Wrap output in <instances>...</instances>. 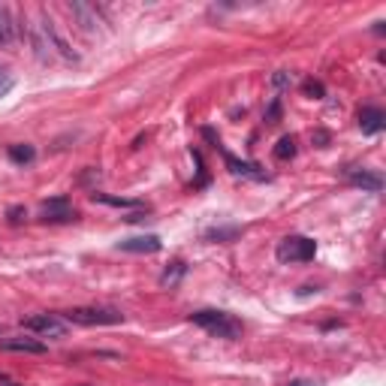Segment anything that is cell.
<instances>
[{
	"instance_id": "cell-1",
	"label": "cell",
	"mask_w": 386,
	"mask_h": 386,
	"mask_svg": "<svg viewBox=\"0 0 386 386\" xmlns=\"http://www.w3.org/2000/svg\"><path fill=\"white\" fill-rule=\"evenodd\" d=\"M190 323H197L199 329H205L209 335H217V338L236 341V338L241 335V320H236L233 314H226V311H214V308H202V311H193V314H190Z\"/></svg>"
},
{
	"instance_id": "cell-2",
	"label": "cell",
	"mask_w": 386,
	"mask_h": 386,
	"mask_svg": "<svg viewBox=\"0 0 386 386\" xmlns=\"http://www.w3.org/2000/svg\"><path fill=\"white\" fill-rule=\"evenodd\" d=\"M63 320L75 326H118L124 323V314L115 308H70L63 311Z\"/></svg>"
},
{
	"instance_id": "cell-15",
	"label": "cell",
	"mask_w": 386,
	"mask_h": 386,
	"mask_svg": "<svg viewBox=\"0 0 386 386\" xmlns=\"http://www.w3.org/2000/svg\"><path fill=\"white\" fill-rule=\"evenodd\" d=\"M36 157L33 145H9V160L12 163H31Z\"/></svg>"
},
{
	"instance_id": "cell-10",
	"label": "cell",
	"mask_w": 386,
	"mask_h": 386,
	"mask_svg": "<svg viewBox=\"0 0 386 386\" xmlns=\"http://www.w3.org/2000/svg\"><path fill=\"white\" fill-rule=\"evenodd\" d=\"M40 28H43V33H46V40L51 43V48H58L61 51V55L63 58H67V61H73L75 55H73V48L67 46V40H63V36L58 33V28H55V21H51L48 16H43V21H40Z\"/></svg>"
},
{
	"instance_id": "cell-24",
	"label": "cell",
	"mask_w": 386,
	"mask_h": 386,
	"mask_svg": "<svg viewBox=\"0 0 386 386\" xmlns=\"http://www.w3.org/2000/svg\"><path fill=\"white\" fill-rule=\"evenodd\" d=\"M82 386H91V383H82Z\"/></svg>"
},
{
	"instance_id": "cell-22",
	"label": "cell",
	"mask_w": 386,
	"mask_h": 386,
	"mask_svg": "<svg viewBox=\"0 0 386 386\" xmlns=\"http://www.w3.org/2000/svg\"><path fill=\"white\" fill-rule=\"evenodd\" d=\"M290 386H314V383H311V380H293Z\"/></svg>"
},
{
	"instance_id": "cell-3",
	"label": "cell",
	"mask_w": 386,
	"mask_h": 386,
	"mask_svg": "<svg viewBox=\"0 0 386 386\" xmlns=\"http://www.w3.org/2000/svg\"><path fill=\"white\" fill-rule=\"evenodd\" d=\"M317 254V241L308 236H287L278 244V260L281 263H308Z\"/></svg>"
},
{
	"instance_id": "cell-6",
	"label": "cell",
	"mask_w": 386,
	"mask_h": 386,
	"mask_svg": "<svg viewBox=\"0 0 386 386\" xmlns=\"http://www.w3.org/2000/svg\"><path fill=\"white\" fill-rule=\"evenodd\" d=\"M70 12H73V19L79 21V28H82L85 33H97L100 19H97V9H94V6L82 4V0H73V4H70Z\"/></svg>"
},
{
	"instance_id": "cell-12",
	"label": "cell",
	"mask_w": 386,
	"mask_h": 386,
	"mask_svg": "<svg viewBox=\"0 0 386 386\" xmlns=\"http://www.w3.org/2000/svg\"><path fill=\"white\" fill-rule=\"evenodd\" d=\"M184 272H187V266H184L182 260H175V263H169V268H166V272L160 275V284L172 290V287H178V281L184 278Z\"/></svg>"
},
{
	"instance_id": "cell-5",
	"label": "cell",
	"mask_w": 386,
	"mask_h": 386,
	"mask_svg": "<svg viewBox=\"0 0 386 386\" xmlns=\"http://www.w3.org/2000/svg\"><path fill=\"white\" fill-rule=\"evenodd\" d=\"M24 329L36 332V335H51V338H61L67 332V323L58 317V314H33L24 320Z\"/></svg>"
},
{
	"instance_id": "cell-8",
	"label": "cell",
	"mask_w": 386,
	"mask_h": 386,
	"mask_svg": "<svg viewBox=\"0 0 386 386\" xmlns=\"http://www.w3.org/2000/svg\"><path fill=\"white\" fill-rule=\"evenodd\" d=\"M359 127H362L365 136H375L386 127V115L377 106H365L362 112H359Z\"/></svg>"
},
{
	"instance_id": "cell-23",
	"label": "cell",
	"mask_w": 386,
	"mask_h": 386,
	"mask_svg": "<svg viewBox=\"0 0 386 386\" xmlns=\"http://www.w3.org/2000/svg\"><path fill=\"white\" fill-rule=\"evenodd\" d=\"M4 386H21V383H9V380H6V383H4Z\"/></svg>"
},
{
	"instance_id": "cell-19",
	"label": "cell",
	"mask_w": 386,
	"mask_h": 386,
	"mask_svg": "<svg viewBox=\"0 0 386 386\" xmlns=\"http://www.w3.org/2000/svg\"><path fill=\"white\" fill-rule=\"evenodd\" d=\"M12 88H16V79H12V75L6 73V70H0V97H6Z\"/></svg>"
},
{
	"instance_id": "cell-16",
	"label": "cell",
	"mask_w": 386,
	"mask_h": 386,
	"mask_svg": "<svg viewBox=\"0 0 386 386\" xmlns=\"http://www.w3.org/2000/svg\"><path fill=\"white\" fill-rule=\"evenodd\" d=\"M275 157H278V160L296 157V136H284V139H281V142L275 145Z\"/></svg>"
},
{
	"instance_id": "cell-4",
	"label": "cell",
	"mask_w": 386,
	"mask_h": 386,
	"mask_svg": "<svg viewBox=\"0 0 386 386\" xmlns=\"http://www.w3.org/2000/svg\"><path fill=\"white\" fill-rule=\"evenodd\" d=\"M40 214L46 224H70V221H79V212L73 209V202L67 197H55V199H46L40 205Z\"/></svg>"
},
{
	"instance_id": "cell-13",
	"label": "cell",
	"mask_w": 386,
	"mask_h": 386,
	"mask_svg": "<svg viewBox=\"0 0 386 386\" xmlns=\"http://www.w3.org/2000/svg\"><path fill=\"white\" fill-rule=\"evenodd\" d=\"M94 202H103V205H115V209H139V199H127V197H106V193H91Z\"/></svg>"
},
{
	"instance_id": "cell-14",
	"label": "cell",
	"mask_w": 386,
	"mask_h": 386,
	"mask_svg": "<svg viewBox=\"0 0 386 386\" xmlns=\"http://www.w3.org/2000/svg\"><path fill=\"white\" fill-rule=\"evenodd\" d=\"M31 43H33L36 55H40L43 61H48V58H51V43L46 40V33H43L40 24H36V28H31Z\"/></svg>"
},
{
	"instance_id": "cell-20",
	"label": "cell",
	"mask_w": 386,
	"mask_h": 386,
	"mask_svg": "<svg viewBox=\"0 0 386 386\" xmlns=\"http://www.w3.org/2000/svg\"><path fill=\"white\" fill-rule=\"evenodd\" d=\"M6 214H9V224H21V217H28V212H24L21 205H12Z\"/></svg>"
},
{
	"instance_id": "cell-21",
	"label": "cell",
	"mask_w": 386,
	"mask_h": 386,
	"mask_svg": "<svg viewBox=\"0 0 386 386\" xmlns=\"http://www.w3.org/2000/svg\"><path fill=\"white\" fill-rule=\"evenodd\" d=\"M272 85H275V88H284V85H290V73H284V70L275 73V75H272Z\"/></svg>"
},
{
	"instance_id": "cell-17",
	"label": "cell",
	"mask_w": 386,
	"mask_h": 386,
	"mask_svg": "<svg viewBox=\"0 0 386 386\" xmlns=\"http://www.w3.org/2000/svg\"><path fill=\"white\" fill-rule=\"evenodd\" d=\"M0 40H12V16L6 6H0Z\"/></svg>"
},
{
	"instance_id": "cell-9",
	"label": "cell",
	"mask_w": 386,
	"mask_h": 386,
	"mask_svg": "<svg viewBox=\"0 0 386 386\" xmlns=\"http://www.w3.org/2000/svg\"><path fill=\"white\" fill-rule=\"evenodd\" d=\"M0 350H12V353H46L48 347L36 338H0Z\"/></svg>"
},
{
	"instance_id": "cell-11",
	"label": "cell",
	"mask_w": 386,
	"mask_h": 386,
	"mask_svg": "<svg viewBox=\"0 0 386 386\" xmlns=\"http://www.w3.org/2000/svg\"><path fill=\"white\" fill-rule=\"evenodd\" d=\"M347 175H350V182H353V184L365 187V190H371V193H377V190L383 187V178H380V175H375V172H365V169L359 172V169H350Z\"/></svg>"
},
{
	"instance_id": "cell-18",
	"label": "cell",
	"mask_w": 386,
	"mask_h": 386,
	"mask_svg": "<svg viewBox=\"0 0 386 386\" xmlns=\"http://www.w3.org/2000/svg\"><path fill=\"white\" fill-rule=\"evenodd\" d=\"M302 91L308 94V97H314V100H320L326 94V88H323V82H317V79H308L305 85H302Z\"/></svg>"
},
{
	"instance_id": "cell-7",
	"label": "cell",
	"mask_w": 386,
	"mask_h": 386,
	"mask_svg": "<svg viewBox=\"0 0 386 386\" xmlns=\"http://www.w3.org/2000/svg\"><path fill=\"white\" fill-rule=\"evenodd\" d=\"M118 248L127 251V254H157V251L163 248V241H160L157 236H136V239L121 241Z\"/></svg>"
}]
</instances>
